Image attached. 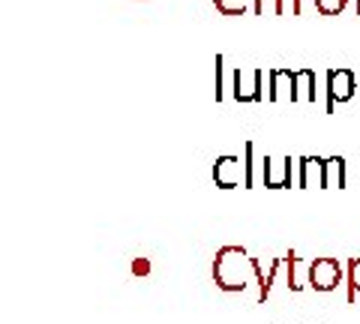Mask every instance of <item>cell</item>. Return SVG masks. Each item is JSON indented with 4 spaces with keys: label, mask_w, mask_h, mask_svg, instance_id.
I'll return each mask as SVG.
<instances>
[{
    "label": "cell",
    "mask_w": 360,
    "mask_h": 324,
    "mask_svg": "<svg viewBox=\"0 0 360 324\" xmlns=\"http://www.w3.org/2000/svg\"><path fill=\"white\" fill-rule=\"evenodd\" d=\"M213 283L222 292H246L258 283V261L243 247H222L213 259Z\"/></svg>",
    "instance_id": "obj_1"
},
{
    "label": "cell",
    "mask_w": 360,
    "mask_h": 324,
    "mask_svg": "<svg viewBox=\"0 0 360 324\" xmlns=\"http://www.w3.org/2000/svg\"><path fill=\"white\" fill-rule=\"evenodd\" d=\"M264 87V70H234L231 72V96L238 103H258Z\"/></svg>",
    "instance_id": "obj_2"
},
{
    "label": "cell",
    "mask_w": 360,
    "mask_h": 324,
    "mask_svg": "<svg viewBox=\"0 0 360 324\" xmlns=\"http://www.w3.org/2000/svg\"><path fill=\"white\" fill-rule=\"evenodd\" d=\"M357 91V72L352 70H330L328 72V115H333L336 105L348 103Z\"/></svg>",
    "instance_id": "obj_3"
},
{
    "label": "cell",
    "mask_w": 360,
    "mask_h": 324,
    "mask_svg": "<svg viewBox=\"0 0 360 324\" xmlns=\"http://www.w3.org/2000/svg\"><path fill=\"white\" fill-rule=\"evenodd\" d=\"M345 279L342 273V264L336 259H315L309 261V285L315 292H336V285H340Z\"/></svg>",
    "instance_id": "obj_4"
},
{
    "label": "cell",
    "mask_w": 360,
    "mask_h": 324,
    "mask_svg": "<svg viewBox=\"0 0 360 324\" xmlns=\"http://www.w3.org/2000/svg\"><path fill=\"white\" fill-rule=\"evenodd\" d=\"M295 165H297V160H291V156H267L264 174H262L264 186L267 189H288L295 183Z\"/></svg>",
    "instance_id": "obj_5"
},
{
    "label": "cell",
    "mask_w": 360,
    "mask_h": 324,
    "mask_svg": "<svg viewBox=\"0 0 360 324\" xmlns=\"http://www.w3.org/2000/svg\"><path fill=\"white\" fill-rule=\"evenodd\" d=\"M246 181V171H243V162L238 156H219L217 162H213V183L219 189H234V186H243Z\"/></svg>",
    "instance_id": "obj_6"
},
{
    "label": "cell",
    "mask_w": 360,
    "mask_h": 324,
    "mask_svg": "<svg viewBox=\"0 0 360 324\" xmlns=\"http://www.w3.org/2000/svg\"><path fill=\"white\" fill-rule=\"evenodd\" d=\"M297 186L300 189H328V165H324V160H319V156H303V160H297Z\"/></svg>",
    "instance_id": "obj_7"
},
{
    "label": "cell",
    "mask_w": 360,
    "mask_h": 324,
    "mask_svg": "<svg viewBox=\"0 0 360 324\" xmlns=\"http://www.w3.org/2000/svg\"><path fill=\"white\" fill-rule=\"evenodd\" d=\"M270 103H295V70H267Z\"/></svg>",
    "instance_id": "obj_8"
},
{
    "label": "cell",
    "mask_w": 360,
    "mask_h": 324,
    "mask_svg": "<svg viewBox=\"0 0 360 324\" xmlns=\"http://www.w3.org/2000/svg\"><path fill=\"white\" fill-rule=\"evenodd\" d=\"M285 276H288L285 285L291 292H303V285L309 283V264L303 261L295 250H288V255H285Z\"/></svg>",
    "instance_id": "obj_9"
},
{
    "label": "cell",
    "mask_w": 360,
    "mask_h": 324,
    "mask_svg": "<svg viewBox=\"0 0 360 324\" xmlns=\"http://www.w3.org/2000/svg\"><path fill=\"white\" fill-rule=\"evenodd\" d=\"M285 267V259H270L267 264V271L262 264H258V304H264V300L270 297V288H274L276 283V273Z\"/></svg>",
    "instance_id": "obj_10"
},
{
    "label": "cell",
    "mask_w": 360,
    "mask_h": 324,
    "mask_svg": "<svg viewBox=\"0 0 360 324\" xmlns=\"http://www.w3.org/2000/svg\"><path fill=\"white\" fill-rule=\"evenodd\" d=\"M295 103H315V72L295 70Z\"/></svg>",
    "instance_id": "obj_11"
},
{
    "label": "cell",
    "mask_w": 360,
    "mask_h": 324,
    "mask_svg": "<svg viewBox=\"0 0 360 324\" xmlns=\"http://www.w3.org/2000/svg\"><path fill=\"white\" fill-rule=\"evenodd\" d=\"M328 165V189H345L348 183V174H345V160L342 156H330V160H324Z\"/></svg>",
    "instance_id": "obj_12"
},
{
    "label": "cell",
    "mask_w": 360,
    "mask_h": 324,
    "mask_svg": "<svg viewBox=\"0 0 360 324\" xmlns=\"http://www.w3.org/2000/svg\"><path fill=\"white\" fill-rule=\"evenodd\" d=\"M345 283H348V294H345V300H348V304H354V300H357V292H360V259H352V261H348Z\"/></svg>",
    "instance_id": "obj_13"
},
{
    "label": "cell",
    "mask_w": 360,
    "mask_h": 324,
    "mask_svg": "<svg viewBox=\"0 0 360 324\" xmlns=\"http://www.w3.org/2000/svg\"><path fill=\"white\" fill-rule=\"evenodd\" d=\"M243 171H246L243 189H252L255 186V144L252 141L243 144Z\"/></svg>",
    "instance_id": "obj_14"
},
{
    "label": "cell",
    "mask_w": 360,
    "mask_h": 324,
    "mask_svg": "<svg viewBox=\"0 0 360 324\" xmlns=\"http://www.w3.org/2000/svg\"><path fill=\"white\" fill-rule=\"evenodd\" d=\"M252 4L255 0H213V6H217L222 15H229V18L231 15H243L246 9H252Z\"/></svg>",
    "instance_id": "obj_15"
},
{
    "label": "cell",
    "mask_w": 360,
    "mask_h": 324,
    "mask_svg": "<svg viewBox=\"0 0 360 324\" xmlns=\"http://www.w3.org/2000/svg\"><path fill=\"white\" fill-rule=\"evenodd\" d=\"M252 13L255 15H283L285 13V0H255Z\"/></svg>",
    "instance_id": "obj_16"
},
{
    "label": "cell",
    "mask_w": 360,
    "mask_h": 324,
    "mask_svg": "<svg viewBox=\"0 0 360 324\" xmlns=\"http://www.w3.org/2000/svg\"><path fill=\"white\" fill-rule=\"evenodd\" d=\"M348 0H315V13L321 15H340Z\"/></svg>",
    "instance_id": "obj_17"
},
{
    "label": "cell",
    "mask_w": 360,
    "mask_h": 324,
    "mask_svg": "<svg viewBox=\"0 0 360 324\" xmlns=\"http://www.w3.org/2000/svg\"><path fill=\"white\" fill-rule=\"evenodd\" d=\"M225 91H229V87H225V58L217 54V103L225 99Z\"/></svg>",
    "instance_id": "obj_18"
},
{
    "label": "cell",
    "mask_w": 360,
    "mask_h": 324,
    "mask_svg": "<svg viewBox=\"0 0 360 324\" xmlns=\"http://www.w3.org/2000/svg\"><path fill=\"white\" fill-rule=\"evenodd\" d=\"M315 9V0H295V4H291V13L295 15H309Z\"/></svg>",
    "instance_id": "obj_19"
},
{
    "label": "cell",
    "mask_w": 360,
    "mask_h": 324,
    "mask_svg": "<svg viewBox=\"0 0 360 324\" xmlns=\"http://www.w3.org/2000/svg\"><path fill=\"white\" fill-rule=\"evenodd\" d=\"M132 271L139 273V276H141V273H150V261H148V259H139V261L132 264Z\"/></svg>",
    "instance_id": "obj_20"
},
{
    "label": "cell",
    "mask_w": 360,
    "mask_h": 324,
    "mask_svg": "<svg viewBox=\"0 0 360 324\" xmlns=\"http://www.w3.org/2000/svg\"><path fill=\"white\" fill-rule=\"evenodd\" d=\"M357 15H360V0H357Z\"/></svg>",
    "instance_id": "obj_21"
}]
</instances>
